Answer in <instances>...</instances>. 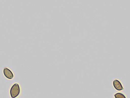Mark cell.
Masks as SVG:
<instances>
[{"label":"cell","mask_w":130,"mask_h":98,"mask_svg":"<svg viewBox=\"0 0 130 98\" xmlns=\"http://www.w3.org/2000/svg\"><path fill=\"white\" fill-rule=\"evenodd\" d=\"M115 88L118 91H120L124 89L121 83L118 80H116L113 83Z\"/></svg>","instance_id":"obj_3"},{"label":"cell","mask_w":130,"mask_h":98,"mask_svg":"<svg viewBox=\"0 0 130 98\" xmlns=\"http://www.w3.org/2000/svg\"><path fill=\"white\" fill-rule=\"evenodd\" d=\"M20 92V89L19 85L18 83H15L10 89V96L12 98H15L19 95Z\"/></svg>","instance_id":"obj_1"},{"label":"cell","mask_w":130,"mask_h":98,"mask_svg":"<svg viewBox=\"0 0 130 98\" xmlns=\"http://www.w3.org/2000/svg\"><path fill=\"white\" fill-rule=\"evenodd\" d=\"M4 74L6 77L9 79H12L14 78V75L11 71L7 68L4 70Z\"/></svg>","instance_id":"obj_2"},{"label":"cell","mask_w":130,"mask_h":98,"mask_svg":"<svg viewBox=\"0 0 130 98\" xmlns=\"http://www.w3.org/2000/svg\"><path fill=\"white\" fill-rule=\"evenodd\" d=\"M115 98H126L125 95L120 93H118L114 95Z\"/></svg>","instance_id":"obj_4"}]
</instances>
